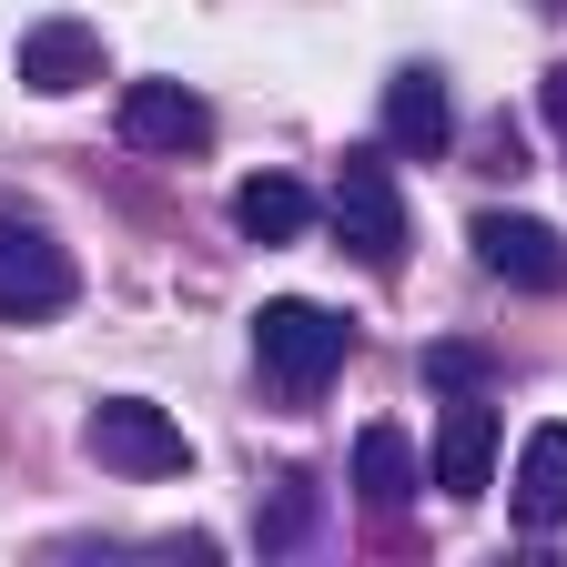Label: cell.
I'll list each match as a JSON object with an SVG mask.
<instances>
[{"mask_svg":"<svg viewBox=\"0 0 567 567\" xmlns=\"http://www.w3.org/2000/svg\"><path fill=\"white\" fill-rule=\"evenodd\" d=\"M517 527L557 537L567 527V425H537L527 456H517Z\"/></svg>","mask_w":567,"mask_h":567,"instance_id":"obj_11","label":"cell"},{"mask_svg":"<svg viewBox=\"0 0 567 567\" xmlns=\"http://www.w3.org/2000/svg\"><path fill=\"white\" fill-rule=\"evenodd\" d=\"M122 142L132 153H203L213 142V102L193 82H122Z\"/></svg>","mask_w":567,"mask_h":567,"instance_id":"obj_7","label":"cell"},{"mask_svg":"<svg viewBox=\"0 0 567 567\" xmlns=\"http://www.w3.org/2000/svg\"><path fill=\"white\" fill-rule=\"evenodd\" d=\"M425 385H436V395H476L486 385V354L476 344H436V354H425Z\"/></svg>","mask_w":567,"mask_h":567,"instance_id":"obj_14","label":"cell"},{"mask_svg":"<svg viewBox=\"0 0 567 567\" xmlns=\"http://www.w3.org/2000/svg\"><path fill=\"white\" fill-rule=\"evenodd\" d=\"M425 486H436L446 507H466V496H486V486H496V405H486V395H446V405H436Z\"/></svg>","mask_w":567,"mask_h":567,"instance_id":"obj_5","label":"cell"},{"mask_svg":"<svg viewBox=\"0 0 567 567\" xmlns=\"http://www.w3.org/2000/svg\"><path fill=\"white\" fill-rule=\"evenodd\" d=\"M385 142H395V153H446V142H456V92H446V71L405 61L395 82H385Z\"/></svg>","mask_w":567,"mask_h":567,"instance_id":"obj_9","label":"cell"},{"mask_svg":"<svg viewBox=\"0 0 567 567\" xmlns=\"http://www.w3.org/2000/svg\"><path fill=\"white\" fill-rule=\"evenodd\" d=\"M82 446H92V466H112V476H153V486L193 466L183 425H173L153 395H102V405H92V425H82Z\"/></svg>","mask_w":567,"mask_h":567,"instance_id":"obj_3","label":"cell"},{"mask_svg":"<svg viewBox=\"0 0 567 567\" xmlns=\"http://www.w3.org/2000/svg\"><path fill=\"white\" fill-rule=\"evenodd\" d=\"M334 244L365 264V274H405V193H395V173L385 163H365L354 153L344 173H334Z\"/></svg>","mask_w":567,"mask_h":567,"instance_id":"obj_2","label":"cell"},{"mask_svg":"<svg viewBox=\"0 0 567 567\" xmlns=\"http://www.w3.org/2000/svg\"><path fill=\"white\" fill-rule=\"evenodd\" d=\"M21 82L51 92V102L112 82V71H102V31H92V21H31V31H21Z\"/></svg>","mask_w":567,"mask_h":567,"instance_id":"obj_8","label":"cell"},{"mask_svg":"<svg viewBox=\"0 0 567 567\" xmlns=\"http://www.w3.org/2000/svg\"><path fill=\"white\" fill-rule=\"evenodd\" d=\"M71 295H82L71 254L41 224H11V213H0V315H11V324H51Z\"/></svg>","mask_w":567,"mask_h":567,"instance_id":"obj_4","label":"cell"},{"mask_svg":"<svg viewBox=\"0 0 567 567\" xmlns=\"http://www.w3.org/2000/svg\"><path fill=\"white\" fill-rule=\"evenodd\" d=\"M344 476H354V507H365L375 527H395L405 507H415V446L395 436V425H365V436H354V456H344Z\"/></svg>","mask_w":567,"mask_h":567,"instance_id":"obj_10","label":"cell"},{"mask_svg":"<svg viewBox=\"0 0 567 567\" xmlns=\"http://www.w3.org/2000/svg\"><path fill=\"white\" fill-rule=\"evenodd\" d=\"M466 244H476V264L496 284H527V295H557V284H567V244L537 224V213H476Z\"/></svg>","mask_w":567,"mask_h":567,"instance_id":"obj_6","label":"cell"},{"mask_svg":"<svg viewBox=\"0 0 567 567\" xmlns=\"http://www.w3.org/2000/svg\"><path fill=\"white\" fill-rule=\"evenodd\" d=\"M537 112H547V132H557V142H567V61H557V71H547V92H537Z\"/></svg>","mask_w":567,"mask_h":567,"instance_id":"obj_15","label":"cell"},{"mask_svg":"<svg viewBox=\"0 0 567 567\" xmlns=\"http://www.w3.org/2000/svg\"><path fill=\"white\" fill-rule=\"evenodd\" d=\"M305 527H315V507H305V486L284 476V486L264 496V517H254V547H264V557H284V547H305Z\"/></svg>","mask_w":567,"mask_h":567,"instance_id":"obj_13","label":"cell"},{"mask_svg":"<svg viewBox=\"0 0 567 567\" xmlns=\"http://www.w3.org/2000/svg\"><path fill=\"white\" fill-rule=\"evenodd\" d=\"M344 315L334 305H305V295H284V305H264L254 315V375L284 395V405H315L334 375H344Z\"/></svg>","mask_w":567,"mask_h":567,"instance_id":"obj_1","label":"cell"},{"mask_svg":"<svg viewBox=\"0 0 567 567\" xmlns=\"http://www.w3.org/2000/svg\"><path fill=\"white\" fill-rule=\"evenodd\" d=\"M234 224H244V244H305L315 193H305L295 173H254V183L234 193Z\"/></svg>","mask_w":567,"mask_h":567,"instance_id":"obj_12","label":"cell"}]
</instances>
